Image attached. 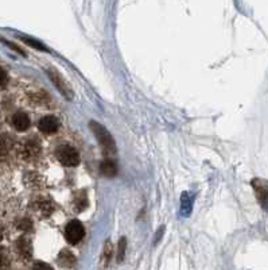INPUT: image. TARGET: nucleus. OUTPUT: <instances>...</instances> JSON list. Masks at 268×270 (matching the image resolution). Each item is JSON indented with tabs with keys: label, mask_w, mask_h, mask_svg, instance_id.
Returning <instances> with one entry per match:
<instances>
[{
	"label": "nucleus",
	"mask_w": 268,
	"mask_h": 270,
	"mask_svg": "<svg viewBox=\"0 0 268 270\" xmlns=\"http://www.w3.org/2000/svg\"><path fill=\"white\" fill-rule=\"evenodd\" d=\"M20 40H22L23 42H26L28 46H32V48H36V49H38V50H44V52H48V48H46L44 44L38 42V41L31 40V38H26V37H20Z\"/></svg>",
	"instance_id": "15"
},
{
	"label": "nucleus",
	"mask_w": 268,
	"mask_h": 270,
	"mask_svg": "<svg viewBox=\"0 0 268 270\" xmlns=\"http://www.w3.org/2000/svg\"><path fill=\"white\" fill-rule=\"evenodd\" d=\"M56 157L64 166H77L80 164V155L74 147L69 145H61L56 150Z\"/></svg>",
	"instance_id": "2"
},
{
	"label": "nucleus",
	"mask_w": 268,
	"mask_h": 270,
	"mask_svg": "<svg viewBox=\"0 0 268 270\" xmlns=\"http://www.w3.org/2000/svg\"><path fill=\"white\" fill-rule=\"evenodd\" d=\"M58 262H60V265L61 266L70 267V266L74 265L76 258L69 250H64V251L60 252V255H58Z\"/></svg>",
	"instance_id": "12"
},
{
	"label": "nucleus",
	"mask_w": 268,
	"mask_h": 270,
	"mask_svg": "<svg viewBox=\"0 0 268 270\" xmlns=\"http://www.w3.org/2000/svg\"><path fill=\"white\" fill-rule=\"evenodd\" d=\"M126 247H127V240L124 236H122L118 243V262H122L124 259V254H126Z\"/></svg>",
	"instance_id": "14"
},
{
	"label": "nucleus",
	"mask_w": 268,
	"mask_h": 270,
	"mask_svg": "<svg viewBox=\"0 0 268 270\" xmlns=\"http://www.w3.org/2000/svg\"><path fill=\"white\" fill-rule=\"evenodd\" d=\"M34 208H36V212L40 213L42 216H48V213H52V211H53V205H52L50 200L40 199L34 203Z\"/></svg>",
	"instance_id": "10"
},
{
	"label": "nucleus",
	"mask_w": 268,
	"mask_h": 270,
	"mask_svg": "<svg viewBox=\"0 0 268 270\" xmlns=\"http://www.w3.org/2000/svg\"><path fill=\"white\" fill-rule=\"evenodd\" d=\"M100 170H102V173L106 177H114V176H116V173H118V166L114 164V161L106 158L100 165Z\"/></svg>",
	"instance_id": "11"
},
{
	"label": "nucleus",
	"mask_w": 268,
	"mask_h": 270,
	"mask_svg": "<svg viewBox=\"0 0 268 270\" xmlns=\"http://www.w3.org/2000/svg\"><path fill=\"white\" fill-rule=\"evenodd\" d=\"M85 230H84L82 223L80 220H72L68 223V226L65 228V236L66 240L72 244H77L81 242L84 238Z\"/></svg>",
	"instance_id": "3"
},
{
	"label": "nucleus",
	"mask_w": 268,
	"mask_h": 270,
	"mask_svg": "<svg viewBox=\"0 0 268 270\" xmlns=\"http://www.w3.org/2000/svg\"><path fill=\"white\" fill-rule=\"evenodd\" d=\"M250 185L255 190L256 199L263 209H268V181L263 178H254Z\"/></svg>",
	"instance_id": "4"
},
{
	"label": "nucleus",
	"mask_w": 268,
	"mask_h": 270,
	"mask_svg": "<svg viewBox=\"0 0 268 270\" xmlns=\"http://www.w3.org/2000/svg\"><path fill=\"white\" fill-rule=\"evenodd\" d=\"M77 197H78V200L76 201V205H78V211H81V209L86 207V203H88V201H86V196H85V193L82 192V193H78Z\"/></svg>",
	"instance_id": "17"
},
{
	"label": "nucleus",
	"mask_w": 268,
	"mask_h": 270,
	"mask_svg": "<svg viewBox=\"0 0 268 270\" xmlns=\"http://www.w3.org/2000/svg\"><path fill=\"white\" fill-rule=\"evenodd\" d=\"M16 251L23 259H28L32 255V246L31 242L27 239L26 236H22L16 240Z\"/></svg>",
	"instance_id": "8"
},
{
	"label": "nucleus",
	"mask_w": 268,
	"mask_h": 270,
	"mask_svg": "<svg viewBox=\"0 0 268 270\" xmlns=\"http://www.w3.org/2000/svg\"><path fill=\"white\" fill-rule=\"evenodd\" d=\"M32 270H54L52 266L46 263V262H36V265L32 266Z\"/></svg>",
	"instance_id": "19"
},
{
	"label": "nucleus",
	"mask_w": 268,
	"mask_h": 270,
	"mask_svg": "<svg viewBox=\"0 0 268 270\" xmlns=\"http://www.w3.org/2000/svg\"><path fill=\"white\" fill-rule=\"evenodd\" d=\"M60 127V122L56 116H44L38 122V129L44 134H54Z\"/></svg>",
	"instance_id": "6"
},
{
	"label": "nucleus",
	"mask_w": 268,
	"mask_h": 270,
	"mask_svg": "<svg viewBox=\"0 0 268 270\" xmlns=\"http://www.w3.org/2000/svg\"><path fill=\"white\" fill-rule=\"evenodd\" d=\"M89 127L92 130V133L94 134L98 145L102 147V153L106 155V157H110L116 153V143H114V139L112 138V135L110 134V131L102 126L100 123L97 122H90L89 123Z\"/></svg>",
	"instance_id": "1"
},
{
	"label": "nucleus",
	"mask_w": 268,
	"mask_h": 270,
	"mask_svg": "<svg viewBox=\"0 0 268 270\" xmlns=\"http://www.w3.org/2000/svg\"><path fill=\"white\" fill-rule=\"evenodd\" d=\"M7 83H8V75H7V72L3 68L0 67V87L3 88V87L7 85Z\"/></svg>",
	"instance_id": "18"
},
{
	"label": "nucleus",
	"mask_w": 268,
	"mask_h": 270,
	"mask_svg": "<svg viewBox=\"0 0 268 270\" xmlns=\"http://www.w3.org/2000/svg\"><path fill=\"white\" fill-rule=\"evenodd\" d=\"M31 227V221L28 219H24L19 223V228H22V230H30Z\"/></svg>",
	"instance_id": "20"
},
{
	"label": "nucleus",
	"mask_w": 268,
	"mask_h": 270,
	"mask_svg": "<svg viewBox=\"0 0 268 270\" xmlns=\"http://www.w3.org/2000/svg\"><path fill=\"white\" fill-rule=\"evenodd\" d=\"M0 157H2V149H0Z\"/></svg>",
	"instance_id": "21"
},
{
	"label": "nucleus",
	"mask_w": 268,
	"mask_h": 270,
	"mask_svg": "<svg viewBox=\"0 0 268 270\" xmlns=\"http://www.w3.org/2000/svg\"><path fill=\"white\" fill-rule=\"evenodd\" d=\"M38 151H40V146L36 145V142L28 141L23 145L20 153H22L23 158H26V160H31V158H34V157L38 154Z\"/></svg>",
	"instance_id": "9"
},
{
	"label": "nucleus",
	"mask_w": 268,
	"mask_h": 270,
	"mask_svg": "<svg viewBox=\"0 0 268 270\" xmlns=\"http://www.w3.org/2000/svg\"><path fill=\"white\" fill-rule=\"evenodd\" d=\"M112 254H114L112 243H110V240H106V243L104 244V248H102V265L106 266L108 263H110V261L112 259Z\"/></svg>",
	"instance_id": "13"
},
{
	"label": "nucleus",
	"mask_w": 268,
	"mask_h": 270,
	"mask_svg": "<svg viewBox=\"0 0 268 270\" xmlns=\"http://www.w3.org/2000/svg\"><path fill=\"white\" fill-rule=\"evenodd\" d=\"M12 126L15 127V130H18V131H26V130L30 127V118H28L26 112L19 111L16 114H14Z\"/></svg>",
	"instance_id": "7"
},
{
	"label": "nucleus",
	"mask_w": 268,
	"mask_h": 270,
	"mask_svg": "<svg viewBox=\"0 0 268 270\" xmlns=\"http://www.w3.org/2000/svg\"><path fill=\"white\" fill-rule=\"evenodd\" d=\"M48 79L53 81V84L57 87L58 91H60V92H61L66 99H69V100H70V99L73 98V92H72L69 84H68V83L62 79V76L60 75L56 69H53V68L48 69Z\"/></svg>",
	"instance_id": "5"
},
{
	"label": "nucleus",
	"mask_w": 268,
	"mask_h": 270,
	"mask_svg": "<svg viewBox=\"0 0 268 270\" xmlns=\"http://www.w3.org/2000/svg\"><path fill=\"white\" fill-rule=\"evenodd\" d=\"M10 266L8 255L6 254L4 250L0 248V270H6Z\"/></svg>",
	"instance_id": "16"
}]
</instances>
